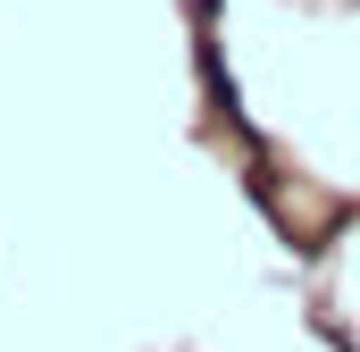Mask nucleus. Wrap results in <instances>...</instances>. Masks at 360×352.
I'll return each instance as SVG.
<instances>
[]
</instances>
